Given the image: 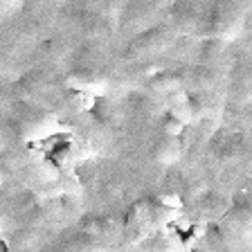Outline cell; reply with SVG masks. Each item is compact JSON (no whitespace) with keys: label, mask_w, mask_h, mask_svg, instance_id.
<instances>
[{"label":"cell","mask_w":252,"mask_h":252,"mask_svg":"<svg viewBox=\"0 0 252 252\" xmlns=\"http://www.w3.org/2000/svg\"><path fill=\"white\" fill-rule=\"evenodd\" d=\"M171 113L176 120H180L183 124H189L194 120V108H191V101L187 99V94L180 90V93L173 94V106H171Z\"/></svg>","instance_id":"obj_1"},{"label":"cell","mask_w":252,"mask_h":252,"mask_svg":"<svg viewBox=\"0 0 252 252\" xmlns=\"http://www.w3.org/2000/svg\"><path fill=\"white\" fill-rule=\"evenodd\" d=\"M68 86L79 93H90V94H101L106 90V81L99 79H90V77H70Z\"/></svg>","instance_id":"obj_2"},{"label":"cell","mask_w":252,"mask_h":252,"mask_svg":"<svg viewBox=\"0 0 252 252\" xmlns=\"http://www.w3.org/2000/svg\"><path fill=\"white\" fill-rule=\"evenodd\" d=\"M180 156V147H178V137H167L160 151H158V158L162 160V162H173V160H178Z\"/></svg>","instance_id":"obj_3"},{"label":"cell","mask_w":252,"mask_h":252,"mask_svg":"<svg viewBox=\"0 0 252 252\" xmlns=\"http://www.w3.org/2000/svg\"><path fill=\"white\" fill-rule=\"evenodd\" d=\"M183 131H185V124L180 120H176V117L164 124V133H167V137H180Z\"/></svg>","instance_id":"obj_4"},{"label":"cell","mask_w":252,"mask_h":252,"mask_svg":"<svg viewBox=\"0 0 252 252\" xmlns=\"http://www.w3.org/2000/svg\"><path fill=\"white\" fill-rule=\"evenodd\" d=\"M156 88L158 90H176V88H178V81H176L173 77L158 79V81H156Z\"/></svg>","instance_id":"obj_5"},{"label":"cell","mask_w":252,"mask_h":252,"mask_svg":"<svg viewBox=\"0 0 252 252\" xmlns=\"http://www.w3.org/2000/svg\"><path fill=\"white\" fill-rule=\"evenodd\" d=\"M160 203L167 205V207H180V198L176 194H173V196H162V198H160Z\"/></svg>","instance_id":"obj_6"}]
</instances>
